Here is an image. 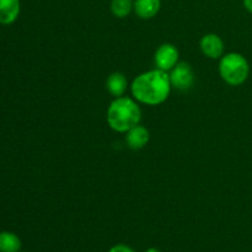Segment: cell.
Instances as JSON below:
<instances>
[{"label": "cell", "instance_id": "obj_1", "mask_svg": "<svg viewBox=\"0 0 252 252\" xmlns=\"http://www.w3.org/2000/svg\"><path fill=\"white\" fill-rule=\"evenodd\" d=\"M132 94L134 98L145 105H160L169 97L171 90L170 75L161 69L145 71L133 80Z\"/></svg>", "mask_w": 252, "mask_h": 252}, {"label": "cell", "instance_id": "obj_2", "mask_svg": "<svg viewBox=\"0 0 252 252\" xmlns=\"http://www.w3.org/2000/svg\"><path fill=\"white\" fill-rule=\"evenodd\" d=\"M142 112L134 100L129 97H116L107 110V122L113 130L120 133L128 132L139 125Z\"/></svg>", "mask_w": 252, "mask_h": 252}, {"label": "cell", "instance_id": "obj_3", "mask_svg": "<svg viewBox=\"0 0 252 252\" xmlns=\"http://www.w3.org/2000/svg\"><path fill=\"white\" fill-rule=\"evenodd\" d=\"M219 74L221 79L229 85L239 86L246 81L250 74L249 62L243 54L228 53L223 56L219 62Z\"/></svg>", "mask_w": 252, "mask_h": 252}, {"label": "cell", "instance_id": "obj_4", "mask_svg": "<svg viewBox=\"0 0 252 252\" xmlns=\"http://www.w3.org/2000/svg\"><path fill=\"white\" fill-rule=\"evenodd\" d=\"M170 74V81L171 86H175L179 90H189L194 83V74L189 64L179 63L171 69Z\"/></svg>", "mask_w": 252, "mask_h": 252}, {"label": "cell", "instance_id": "obj_5", "mask_svg": "<svg viewBox=\"0 0 252 252\" xmlns=\"http://www.w3.org/2000/svg\"><path fill=\"white\" fill-rule=\"evenodd\" d=\"M177 61H179V51L174 44H161L155 53V64L158 69L164 71L171 70L177 64Z\"/></svg>", "mask_w": 252, "mask_h": 252}, {"label": "cell", "instance_id": "obj_6", "mask_svg": "<svg viewBox=\"0 0 252 252\" xmlns=\"http://www.w3.org/2000/svg\"><path fill=\"white\" fill-rule=\"evenodd\" d=\"M199 46L204 56L211 59L221 58L224 54V42L218 34L208 33L203 36L199 42Z\"/></svg>", "mask_w": 252, "mask_h": 252}, {"label": "cell", "instance_id": "obj_7", "mask_svg": "<svg viewBox=\"0 0 252 252\" xmlns=\"http://www.w3.org/2000/svg\"><path fill=\"white\" fill-rule=\"evenodd\" d=\"M126 140H127V144L130 149L140 150L149 142V132L145 127L137 125L128 130Z\"/></svg>", "mask_w": 252, "mask_h": 252}, {"label": "cell", "instance_id": "obj_8", "mask_svg": "<svg viewBox=\"0 0 252 252\" xmlns=\"http://www.w3.org/2000/svg\"><path fill=\"white\" fill-rule=\"evenodd\" d=\"M20 0H0V24L10 25L19 17Z\"/></svg>", "mask_w": 252, "mask_h": 252}, {"label": "cell", "instance_id": "obj_9", "mask_svg": "<svg viewBox=\"0 0 252 252\" xmlns=\"http://www.w3.org/2000/svg\"><path fill=\"white\" fill-rule=\"evenodd\" d=\"M161 2L160 0H135L134 11L140 19H152L159 12Z\"/></svg>", "mask_w": 252, "mask_h": 252}, {"label": "cell", "instance_id": "obj_10", "mask_svg": "<svg viewBox=\"0 0 252 252\" xmlns=\"http://www.w3.org/2000/svg\"><path fill=\"white\" fill-rule=\"evenodd\" d=\"M106 86H107V90L111 95L115 96V97H121V96L125 95L126 90H127V78L125 76V74L116 71L108 76Z\"/></svg>", "mask_w": 252, "mask_h": 252}, {"label": "cell", "instance_id": "obj_11", "mask_svg": "<svg viewBox=\"0 0 252 252\" xmlns=\"http://www.w3.org/2000/svg\"><path fill=\"white\" fill-rule=\"evenodd\" d=\"M21 249V240L17 235L10 231L0 233V252H19Z\"/></svg>", "mask_w": 252, "mask_h": 252}, {"label": "cell", "instance_id": "obj_12", "mask_svg": "<svg viewBox=\"0 0 252 252\" xmlns=\"http://www.w3.org/2000/svg\"><path fill=\"white\" fill-rule=\"evenodd\" d=\"M134 9V1L133 0H112L111 1V11L116 17L128 16Z\"/></svg>", "mask_w": 252, "mask_h": 252}, {"label": "cell", "instance_id": "obj_13", "mask_svg": "<svg viewBox=\"0 0 252 252\" xmlns=\"http://www.w3.org/2000/svg\"><path fill=\"white\" fill-rule=\"evenodd\" d=\"M108 252H134V251L126 245H116L113 246V248Z\"/></svg>", "mask_w": 252, "mask_h": 252}, {"label": "cell", "instance_id": "obj_14", "mask_svg": "<svg viewBox=\"0 0 252 252\" xmlns=\"http://www.w3.org/2000/svg\"><path fill=\"white\" fill-rule=\"evenodd\" d=\"M244 5H245L246 10L252 14V0H244Z\"/></svg>", "mask_w": 252, "mask_h": 252}, {"label": "cell", "instance_id": "obj_15", "mask_svg": "<svg viewBox=\"0 0 252 252\" xmlns=\"http://www.w3.org/2000/svg\"><path fill=\"white\" fill-rule=\"evenodd\" d=\"M145 252H160L159 250H158V249H154V248H152V249H149V250H147Z\"/></svg>", "mask_w": 252, "mask_h": 252}]
</instances>
